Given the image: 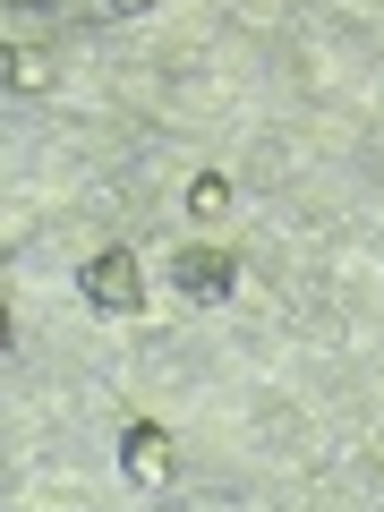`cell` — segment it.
Returning a JSON list of instances; mask_svg holds the SVG:
<instances>
[{
    "mask_svg": "<svg viewBox=\"0 0 384 512\" xmlns=\"http://www.w3.org/2000/svg\"><path fill=\"white\" fill-rule=\"evenodd\" d=\"M77 291H86L103 316H137V308H146V274H137V256H128V248H103V256H86Z\"/></svg>",
    "mask_w": 384,
    "mask_h": 512,
    "instance_id": "obj_1",
    "label": "cell"
},
{
    "mask_svg": "<svg viewBox=\"0 0 384 512\" xmlns=\"http://www.w3.org/2000/svg\"><path fill=\"white\" fill-rule=\"evenodd\" d=\"M188 214H197V222H222V214H231V180H222V171H205V180L188 188Z\"/></svg>",
    "mask_w": 384,
    "mask_h": 512,
    "instance_id": "obj_4",
    "label": "cell"
},
{
    "mask_svg": "<svg viewBox=\"0 0 384 512\" xmlns=\"http://www.w3.org/2000/svg\"><path fill=\"white\" fill-rule=\"evenodd\" d=\"M103 9H111V18H146L154 0H103Z\"/></svg>",
    "mask_w": 384,
    "mask_h": 512,
    "instance_id": "obj_5",
    "label": "cell"
},
{
    "mask_svg": "<svg viewBox=\"0 0 384 512\" xmlns=\"http://www.w3.org/2000/svg\"><path fill=\"white\" fill-rule=\"evenodd\" d=\"M120 470L137 478V487H163V478H171V427L137 419V427L120 436Z\"/></svg>",
    "mask_w": 384,
    "mask_h": 512,
    "instance_id": "obj_3",
    "label": "cell"
},
{
    "mask_svg": "<svg viewBox=\"0 0 384 512\" xmlns=\"http://www.w3.org/2000/svg\"><path fill=\"white\" fill-rule=\"evenodd\" d=\"M171 282H180L197 308H222V299L239 291V256H222V248H188V256H171Z\"/></svg>",
    "mask_w": 384,
    "mask_h": 512,
    "instance_id": "obj_2",
    "label": "cell"
}]
</instances>
